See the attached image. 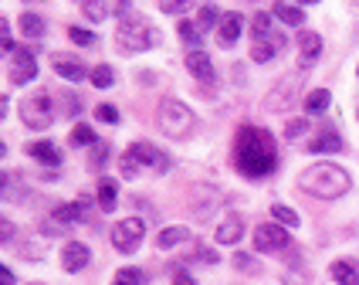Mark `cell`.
<instances>
[{"label": "cell", "mask_w": 359, "mask_h": 285, "mask_svg": "<svg viewBox=\"0 0 359 285\" xmlns=\"http://www.w3.org/2000/svg\"><path fill=\"white\" fill-rule=\"evenodd\" d=\"M234 166H238V173L251 177V180L275 173L278 150H275L271 133L261 126H241L238 136H234Z\"/></svg>", "instance_id": "cell-1"}, {"label": "cell", "mask_w": 359, "mask_h": 285, "mask_svg": "<svg viewBox=\"0 0 359 285\" xmlns=\"http://www.w3.org/2000/svg\"><path fill=\"white\" fill-rule=\"evenodd\" d=\"M299 187L305 194H312V197L336 201V197H342V194L353 187V180H349V173H346L342 166H336V163H316V166L302 170Z\"/></svg>", "instance_id": "cell-2"}, {"label": "cell", "mask_w": 359, "mask_h": 285, "mask_svg": "<svg viewBox=\"0 0 359 285\" xmlns=\"http://www.w3.org/2000/svg\"><path fill=\"white\" fill-rule=\"evenodd\" d=\"M116 44H119L122 55H140L149 44H156V31L146 20H122L119 31H116Z\"/></svg>", "instance_id": "cell-3"}, {"label": "cell", "mask_w": 359, "mask_h": 285, "mask_svg": "<svg viewBox=\"0 0 359 285\" xmlns=\"http://www.w3.org/2000/svg\"><path fill=\"white\" fill-rule=\"evenodd\" d=\"M194 112H190V105L180 99H163L160 102V129L166 136H187L190 129H194Z\"/></svg>", "instance_id": "cell-4"}, {"label": "cell", "mask_w": 359, "mask_h": 285, "mask_svg": "<svg viewBox=\"0 0 359 285\" xmlns=\"http://www.w3.org/2000/svg\"><path fill=\"white\" fill-rule=\"evenodd\" d=\"M20 122L27 126V129H48L51 122H55V109H51V95L48 92H34V95H27V99L20 102Z\"/></svg>", "instance_id": "cell-5"}, {"label": "cell", "mask_w": 359, "mask_h": 285, "mask_svg": "<svg viewBox=\"0 0 359 285\" xmlns=\"http://www.w3.org/2000/svg\"><path fill=\"white\" fill-rule=\"evenodd\" d=\"M142 234H146L142 218H126V221H119L116 227H112V248L122 251V255H133V251L140 248Z\"/></svg>", "instance_id": "cell-6"}, {"label": "cell", "mask_w": 359, "mask_h": 285, "mask_svg": "<svg viewBox=\"0 0 359 285\" xmlns=\"http://www.w3.org/2000/svg\"><path fill=\"white\" fill-rule=\"evenodd\" d=\"M129 160L136 163V166H146V170H156V173H163V170H170V157L163 153L160 146H153V142H133L129 146V153H126Z\"/></svg>", "instance_id": "cell-7"}, {"label": "cell", "mask_w": 359, "mask_h": 285, "mask_svg": "<svg viewBox=\"0 0 359 285\" xmlns=\"http://www.w3.org/2000/svg\"><path fill=\"white\" fill-rule=\"evenodd\" d=\"M288 244H292L288 227H281V224H258L255 227V248L258 251H285Z\"/></svg>", "instance_id": "cell-8"}, {"label": "cell", "mask_w": 359, "mask_h": 285, "mask_svg": "<svg viewBox=\"0 0 359 285\" xmlns=\"http://www.w3.org/2000/svg\"><path fill=\"white\" fill-rule=\"evenodd\" d=\"M38 79V58H34V48H18V55L11 61V81L14 85H27V81Z\"/></svg>", "instance_id": "cell-9"}, {"label": "cell", "mask_w": 359, "mask_h": 285, "mask_svg": "<svg viewBox=\"0 0 359 285\" xmlns=\"http://www.w3.org/2000/svg\"><path fill=\"white\" fill-rule=\"evenodd\" d=\"M322 55V38L316 31H302L299 34V65L302 68H309V65H316Z\"/></svg>", "instance_id": "cell-10"}, {"label": "cell", "mask_w": 359, "mask_h": 285, "mask_svg": "<svg viewBox=\"0 0 359 285\" xmlns=\"http://www.w3.org/2000/svg\"><path fill=\"white\" fill-rule=\"evenodd\" d=\"M51 68H55L65 81H81L88 75V68H85L79 58H72V55H55V58H51Z\"/></svg>", "instance_id": "cell-11"}, {"label": "cell", "mask_w": 359, "mask_h": 285, "mask_svg": "<svg viewBox=\"0 0 359 285\" xmlns=\"http://www.w3.org/2000/svg\"><path fill=\"white\" fill-rule=\"evenodd\" d=\"M88 248L81 241H68L65 248H61V265H65V272H81L85 265H88Z\"/></svg>", "instance_id": "cell-12"}, {"label": "cell", "mask_w": 359, "mask_h": 285, "mask_svg": "<svg viewBox=\"0 0 359 285\" xmlns=\"http://www.w3.org/2000/svg\"><path fill=\"white\" fill-rule=\"evenodd\" d=\"M85 211H88V197H79L72 204H58L51 218H55V224H81L85 221Z\"/></svg>", "instance_id": "cell-13"}, {"label": "cell", "mask_w": 359, "mask_h": 285, "mask_svg": "<svg viewBox=\"0 0 359 285\" xmlns=\"http://www.w3.org/2000/svg\"><path fill=\"white\" fill-rule=\"evenodd\" d=\"M241 31H244V18H241V14H227L217 27V44L220 48H234L241 38Z\"/></svg>", "instance_id": "cell-14"}, {"label": "cell", "mask_w": 359, "mask_h": 285, "mask_svg": "<svg viewBox=\"0 0 359 285\" xmlns=\"http://www.w3.org/2000/svg\"><path fill=\"white\" fill-rule=\"evenodd\" d=\"M27 157H34V160L44 163V166H58V163H61L58 146H55L51 140H34V142H27Z\"/></svg>", "instance_id": "cell-15"}, {"label": "cell", "mask_w": 359, "mask_h": 285, "mask_svg": "<svg viewBox=\"0 0 359 285\" xmlns=\"http://www.w3.org/2000/svg\"><path fill=\"white\" fill-rule=\"evenodd\" d=\"M295 88H299V79H288V81H281L278 88H271L268 92V109H275V112H281L285 105H292V99H295Z\"/></svg>", "instance_id": "cell-16"}, {"label": "cell", "mask_w": 359, "mask_h": 285, "mask_svg": "<svg viewBox=\"0 0 359 285\" xmlns=\"http://www.w3.org/2000/svg\"><path fill=\"white\" fill-rule=\"evenodd\" d=\"M281 48H285V34H271V38H264V41H255V48H251V58L264 65V61L275 58Z\"/></svg>", "instance_id": "cell-17"}, {"label": "cell", "mask_w": 359, "mask_h": 285, "mask_svg": "<svg viewBox=\"0 0 359 285\" xmlns=\"http://www.w3.org/2000/svg\"><path fill=\"white\" fill-rule=\"evenodd\" d=\"M95 197H99V207L105 214H112L116 211V201H119V183L112 180V177H102L99 180V190H95Z\"/></svg>", "instance_id": "cell-18"}, {"label": "cell", "mask_w": 359, "mask_h": 285, "mask_svg": "<svg viewBox=\"0 0 359 285\" xmlns=\"http://www.w3.org/2000/svg\"><path fill=\"white\" fill-rule=\"evenodd\" d=\"M309 150H312V153H339V150H342V136L336 133V129H322L319 136H312Z\"/></svg>", "instance_id": "cell-19"}, {"label": "cell", "mask_w": 359, "mask_h": 285, "mask_svg": "<svg viewBox=\"0 0 359 285\" xmlns=\"http://www.w3.org/2000/svg\"><path fill=\"white\" fill-rule=\"evenodd\" d=\"M187 68L194 72V79L214 81V65L207 58V51H190V55H187Z\"/></svg>", "instance_id": "cell-20"}, {"label": "cell", "mask_w": 359, "mask_h": 285, "mask_svg": "<svg viewBox=\"0 0 359 285\" xmlns=\"http://www.w3.org/2000/svg\"><path fill=\"white\" fill-rule=\"evenodd\" d=\"M241 234H244V218H241V214H231V218H227V221L217 227V241L220 244L241 241Z\"/></svg>", "instance_id": "cell-21"}, {"label": "cell", "mask_w": 359, "mask_h": 285, "mask_svg": "<svg viewBox=\"0 0 359 285\" xmlns=\"http://www.w3.org/2000/svg\"><path fill=\"white\" fill-rule=\"evenodd\" d=\"M190 238V231L183 227V224H173V227H163L160 238H156V248L160 251H170V248H177V244H183Z\"/></svg>", "instance_id": "cell-22"}, {"label": "cell", "mask_w": 359, "mask_h": 285, "mask_svg": "<svg viewBox=\"0 0 359 285\" xmlns=\"http://www.w3.org/2000/svg\"><path fill=\"white\" fill-rule=\"evenodd\" d=\"M271 14H275L281 24H288V27L305 24V11H302L299 4H275V7H271Z\"/></svg>", "instance_id": "cell-23"}, {"label": "cell", "mask_w": 359, "mask_h": 285, "mask_svg": "<svg viewBox=\"0 0 359 285\" xmlns=\"http://www.w3.org/2000/svg\"><path fill=\"white\" fill-rule=\"evenodd\" d=\"M20 34L31 41L44 38V18L41 14H34V11H27V14H20Z\"/></svg>", "instance_id": "cell-24"}, {"label": "cell", "mask_w": 359, "mask_h": 285, "mask_svg": "<svg viewBox=\"0 0 359 285\" xmlns=\"http://www.w3.org/2000/svg\"><path fill=\"white\" fill-rule=\"evenodd\" d=\"M332 279L339 285H359V268L353 262L339 258V262H332Z\"/></svg>", "instance_id": "cell-25"}, {"label": "cell", "mask_w": 359, "mask_h": 285, "mask_svg": "<svg viewBox=\"0 0 359 285\" xmlns=\"http://www.w3.org/2000/svg\"><path fill=\"white\" fill-rule=\"evenodd\" d=\"M329 102H332L329 88H316V92L305 95V112H309V116H322V112L329 109Z\"/></svg>", "instance_id": "cell-26"}, {"label": "cell", "mask_w": 359, "mask_h": 285, "mask_svg": "<svg viewBox=\"0 0 359 285\" xmlns=\"http://www.w3.org/2000/svg\"><path fill=\"white\" fill-rule=\"evenodd\" d=\"M177 31H180V38L190 44V51H200V34H203V31L197 27V20H180Z\"/></svg>", "instance_id": "cell-27"}, {"label": "cell", "mask_w": 359, "mask_h": 285, "mask_svg": "<svg viewBox=\"0 0 359 285\" xmlns=\"http://www.w3.org/2000/svg\"><path fill=\"white\" fill-rule=\"evenodd\" d=\"M251 34H255V41H264V38L275 34V31H271V14H268V11H258V14H255V20H251Z\"/></svg>", "instance_id": "cell-28"}, {"label": "cell", "mask_w": 359, "mask_h": 285, "mask_svg": "<svg viewBox=\"0 0 359 285\" xmlns=\"http://www.w3.org/2000/svg\"><path fill=\"white\" fill-rule=\"evenodd\" d=\"M81 14L99 24V20H105L109 14H112V4H95V0H85V4H81Z\"/></svg>", "instance_id": "cell-29"}, {"label": "cell", "mask_w": 359, "mask_h": 285, "mask_svg": "<svg viewBox=\"0 0 359 285\" xmlns=\"http://www.w3.org/2000/svg\"><path fill=\"white\" fill-rule=\"evenodd\" d=\"M217 18H220V7H217V4H207V7H200L197 27H200V31H210V27H220Z\"/></svg>", "instance_id": "cell-30"}, {"label": "cell", "mask_w": 359, "mask_h": 285, "mask_svg": "<svg viewBox=\"0 0 359 285\" xmlns=\"http://www.w3.org/2000/svg\"><path fill=\"white\" fill-rule=\"evenodd\" d=\"M95 142H99V136L92 133V126L79 122V126L72 129V146H95Z\"/></svg>", "instance_id": "cell-31"}, {"label": "cell", "mask_w": 359, "mask_h": 285, "mask_svg": "<svg viewBox=\"0 0 359 285\" xmlns=\"http://www.w3.org/2000/svg\"><path fill=\"white\" fill-rule=\"evenodd\" d=\"M271 214H275V221H278L281 227H299V214H295L288 204H275Z\"/></svg>", "instance_id": "cell-32"}, {"label": "cell", "mask_w": 359, "mask_h": 285, "mask_svg": "<svg viewBox=\"0 0 359 285\" xmlns=\"http://www.w3.org/2000/svg\"><path fill=\"white\" fill-rule=\"evenodd\" d=\"M142 282H146L142 268H119L116 279H112V285H142Z\"/></svg>", "instance_id": "cell-33"}, {"label": "cell", "mask_w": 359, "mask_h": 285, "mask_svg": "<svg viewBox=\"0 0 359 285\" xmlns=\"http://www.w3.org/2000/svg\"><path fill=\"white\" fill-rule=\"evenodd\" d=\"M92 85H95V88H109V85H112V81H116V72H112V68H109V65H95V68H92Z\"/></svg>", "instance_id": "cell-34"}, {"label": "cell", "mask_w": 359, "mask_h": 285, "mask_svg": "<svg viewBox=\"0 0 359 285\" xmlns=\"http://www.w3.org/2000/svg\"><path fill=\"white\" fill-rule=\"evenodd\" d=\"M14 55V38H11V24L0 18V58Z\"/></svg>", "instance_id": "cell-35"}, {"label": "cell", "mask_w": 359, "mask_h": 285, "mask_svg": "<svg viewBox=\"0 0 359 285\" xmlns=\"http://www.w3.org/2000/svg\"><path fill=\"white\" fill-rule=\"evenodd\" d=\"M234 268H238V272H244V275H258L261 272V265L255 262V258H251V255H234Z\"/></svg>", "instance_id": "cell-36"}, {"label": "cell", "mask_w": 359, "mask_h": 285, "mask_svg": "<svg viewBox=\"0 0 359 285\" xmlns=\"http://www.w3.org/2000/svg\"><path fill=\"white\" fill-rule=\"evenodd\" d=\"M95 119L116 126V122H119V109H116V105H109V102H102V105H95Z\"/></svg>", "instance_id": "cell-37"}, {"label": "cell", "mask_w": 359, "mask_h": 285, "mask_svg": "<svg viewBox=\"0 0 359 285\" xmlns=\"http://www.w3.org/2000/svg\"><path fill=\"white\" fill-rule=\"evenodd\" d=\"M305 133H309V122H305V119H292L288 126H285V140H292V142L302 140Z\"/></svg>", "instance_id": "cell-38"}, {"label": "cell", "mask_w": 359, "mask_h": 285, "mask_svg": "<svg viewBox=\"0 0 359 285\" xmlns=\"http://www.w3.org/2000/svg\"><path fill=\"white\" fill-rule=\"evenodd\" d=\"M68 38L75 41V44H81V48H92L95 44V34L85 31V27H68Z\"/></svg>", "instance_id": "cell-39"}, {"label": "cell", "mask_w": 359, "mask_h": 285, "mask_svg": "<svg viewBox=\"0 0 359 285\" xmlns=\"http://www.w3.org/2000/svg\"><path fill=\"white\" fill-rule=\"evenodd\" d=\"M14 234H18V227H14V221H7V218H0V244L14 241Z\"/></svg>", "instance_id": "cell-40"}, {"label": "cell", "mask_w": 359, "mask_h": 285, "mask_svg": "<svg viewBox=\"0 0 359 285\" xmlns=\"http://www.w3.org/2000/svg\"><path fill=\"white\" fill-rule=\"evenodd\" d=\"M105 153H109V146H105V142H95V146H92V163L102 166V163H105Z\"/></svg>", "instance_id": "cell-41"}, {"label": "cell", "mask_w": 359, "mask_h": 285, "mask_svg": "<svg viewBox=\"0 0 359 285\" xmlns=\"http://www.w3.org/2000/svg\"><path fill=\"white\" fill-rule=\"evenodd\" d=\"M136 173H140V166L129 160V157H122V177H136Z\"/></svg>", "instance_id": "cell-42"}, {"label": "cell", "mask_w": 359, "mask_h": 285, "mask_svg": "<svg viewBox=\"0 0 359 285\" xmlns=\"http://www.w3.org/2000/svg\"><path fill=\"white\" fill-rule=\"evenodd\" d=\"M0 285H14V272L7 265H0Z\"/></svg>", "instance_id": "cell-43"}, {"label": "cell", "mask_w": 359, "mask_h": 285, "mask_svg": "<svg viewBox=\"0 0 359 285\" xmlns=\"http://www.w3.org/2000/svg\"><path fill=\"white\" fill-rule=\"evenodd\" d=\"M200 262H207V265H217V251H210V248H203V251H200Z\"/></svg>", "instance_id": "cell-44"}, {"label": "cell", "mask_w": 359, "mask_h": 285, "mask_svg": "<svg viewBox=\"0 0 359 285\" xmlns=\"http://www.w3.org/2000/svg\"><path fill=\"white\" fill-rule=\"evenodd\" d=\"M7 187H11V177H7V173H4V170H0V201H4V197H7Z\"/></svg>", "instance_id": "cell-45"}, {"label": "cell", "mask_w": 359, "mask_h": 285, "mask_svg": "<svg viewBox=\"0 0 359 285\" xmlns=\"http://www.w3.org/2000/svg\"><path fill=\"white\" fill-rule=\"evenodd\" d=\"M160 11L163 14H180V11H183V4H160Z\"/></svg>", "instance_id": "cell-46"}, {"label": "cell", "mask_w": 359, "mask_h": 285, "mask_svg": "<svg viewBox=\"0 0 359 285\" xmlns=\"http://www.w3.org/2000/svg\"><path fill=\"white\" fill-rule=\"evenodd\" d=\"M173 285H197V282H194V279H190V275H187V272H180L177 279H173Z\"/></svg>", "instance_id": "cell-47"}, {"label": "cell", "mask_w": 359, "mask_h": 285, "mask_svg": "<svg viewBox=\"0 0 359 285\" xmlns=\"http://www.w3.org/2000/svg\"><path fill=\"white\" fill-rule=\"evenodd\" d=\"M4 105H7V99H4V95H0V119H4V112H7V109H4Z\"/></svg>", "instance_id": "cell-48"}, {"label": "cell", "mask_w": 359, "mask_h": 285, "mask_svg": "<svg viewBox=\"0 0 359 285\" xmlns=\"http://www.w3.org/2000/svg\"><path fill=\"white\" fill-rule=\"evenodd\" d=\"M4 153H7V146H4V142H0V157H4Z\"/></svg>", "instance_id": "cell-49"}, {"label": "cell", "mask_w": 359, "mask_h": 285, "mask_svg": "<svg viewBox=\"0 0 359 285\" xmlns=\"http://www.w3.org/2000/svg\"><path fill=\"white\" fill-rule=\"evenodd\" d=\"M356 75H359V68H356Z\"/></svg>", "instance_id": "cell-50"}]
</instances>
